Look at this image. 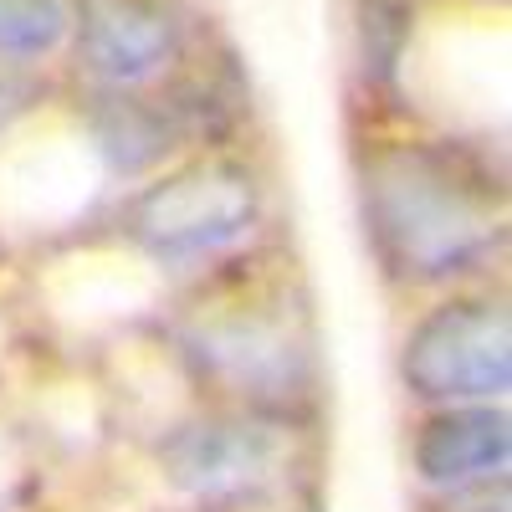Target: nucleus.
Returning <instances> with one entry per match:
<instances>
[{
  "instance_id": "2",
  "label": "nucleus",
  "mask_w": 512,
  "mask_h": 512,
  "mask_svg": "<svg viewBox=\"0 0 512 512\" xmlns=\"http://www.w3.org/2000/svg\"><path fill=\"white\" fill-rule=\"evenodd\" d=\"M262 210L251 169L210 159L169 175L134 205V236L164 267H200L231 251Z\"/></svg>"
},
{
  "instance_id": "7",
  "label": "nucleus",
  "mask_w": 512,
  "mask_h": 512,
  "mask_svg": "<svg viewBox=\"0 0 512 512\" xmlns=\"http://www.w3.org/2000/svg\"><path fill=\"white\" fill-rule=\"evenodd\" d=\"M205 369H216L221 379H231L236 390H287V384L303 379L308 369V349L287 333L282 318H231V323H210L200 333Z\"/></svg>"
},
{
  "instance_id": "8",
  "label": "nucleus",
  "mask_w": 512,
  "mask_h": 512,
  "mask_svg": "<svg viewBox=\"0 0 512 512\" xmlns=\"http://www.w3.org/2000/svg\"><path fill=\"white\" fill-rule=\"evenodd\" d=\"M72 31V0H0V57H52Z\"/></svg>"
},
{
  "instance_id": "4",
  "label": "nucleus",
  "mask_w": 512,
  "mask_h": 512,
  "mask_svg": "<svg viewBox=\"0 0 512 512\" xmlns=\"http://www.w3.org/2000/svg\"><path fill=\"white\" fill-rule=\"evenodd\" d=\"M169 477H175L195 502L226 507V502H256L272 487L287 482L292 466V441L277 425H195L175 436L164 451Z\"/></svg>"
},
{
  "instance_id": "3",
  "label": "nucleus",
  "mask_w": 512,
  "mask_h": 512,
  "mask_svg": "<svg viewBox=\"0 0 512 512\" xmlns=\"http://www.w3.org/2000/svg\"><path fill=\"white\" fill-rule=\"evenodd\" d=\"M405 384L420 400L472 405L512 390V318L507 303H446L405 338Z\"/></svg>"
},
{
  "instance_id": "6",
  "label": "nucleus",
  "mask_w": 512,
  "mask_h": 512,
  "mask_svg": "<svg viewBox=\"0 0 512 512\" xmlns=\"http://www.w3.org/2000/svg\"><path fill=\"white\" fill-rule=\"evenodd\" d=\"M512 425L502 410L472 400V405H451L431 415L415 436V472L425 487L436 492H482L507 477L512 461Z\"/></svg>"
},
{
  "instance_id": "5",
  "label": "nucleus",
  "mask_w": 512,
  "mask_h": 512,
  "mask_svg": "<svg viewBox=\"0 0 512 512\" xmlns=\"http://www.w3.org/2000/svg\"><path fill=\"white\" fill-rule=\"evenodd\" d=\"M77 36H82L77 41L82 67L113 93L154 82L180 57V41H185L175 11L164 0H82Z\"/></svg>"
},
{
  "instance_id": "1",
  "label": "nucleus",
  "mask_w": 512,
  "mask_h": 512,
  "mask_svg": "<svg viewBox=\"0 0 512 512\" xmlns=\"http://www.w3.org/2000/svg\"><path fill=\"white\" fill-rule=\"evenodd\" d=\"M364 210L379 256L410 282L472 272L502 241V210L487 175L436 144L384 149L364 175Z\"/></svg>"
}]
</instances>
